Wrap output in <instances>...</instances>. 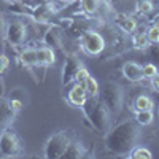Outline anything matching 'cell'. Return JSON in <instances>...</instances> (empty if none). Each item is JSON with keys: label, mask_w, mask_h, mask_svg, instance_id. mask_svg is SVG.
<instances>
[{"label": "cell", "mask_w": 159, "mask_h": 159, "mask_svg": "<svg viewBox=\"0 0 159 159\" xmlns=\"http://www.w3.org/2000/svg\"><path fill=\"white\" fill-rule=\"evenodd\" d=\"M142 126L135 119H126L108 129L105 134V150L116 156H127L142 139Z\"/></svg>", "instance_id": "6da1fadb"}, {"label": "cell", "mask_w": 159, "mask_h": 159, "mask_svg": "<svg viewBox=\"0 0 159 159\" xmlns=\"http://www.w3.org/2000/svg\"><path fill=\"white\" fill-rule=\"evenodd\" d=\"M81 110L92 129H96L99 134H107L108 129L111 127L113 116H111L110 110L107 108V105L100 100L99 96H96V97L88 96Z\"/></svg>", "instance_id": "7a4b0ae2"}, {"label": "cell", "mask_w": 159, "mask_h": 159, "mask_svg": "<svg viewBox=\"0 0 159 159\" xmlns=\"http://www.w3.org/2000/svg\"><path fill=\"white\" fill-rule=\"evenodd\" d=\"M100 100L107 105L111 116L116 118L123 110L124 105V89L123 86L116 81H107L102 88V92H99Z\"/></svg>", "instance_id": "3957f363"}, {"label": "cell", "mask_w": 159, "mask_h": 159, "mask_svg": "<svg viewBox=\"0 0 159 159\" xmlns=\"http://www.w3.org/2000/svg\"><path fill=\"white\" fill-rule=\"evenodd\" d=\"M78 43L86 54L89 56H99L105 51L107 48V42H105V37L96 30H86L78 37Z\"/></svg>", "instance_id": "277c9868"}, {"label": "cell", "mask_w": 159, "mask_h": 159, "mask_svg": "<svg viewBox=\"0 0 159 159\" xmlns=\"http://www.w3.org/2000/svg\"><path fill=\"white\" fill-rule=\"evenodd\" d=\"M22 140L10 127L0 134V157H16L22 153Z\"/></svg>", "instance_id": "5b68a950"}, {"label": "cell", "mask_w": 159, "mask_h": 159, "mask_svg": "<svg viewBox=\"0 0 159 159\" xmlns=\"http://www.w3.org/2000/svg\"><path fill=\"white\" fill-rule=\"evenodd\" d=\"M72 137L69 132H65V130H59L56 132V134H52L46 145H45V157L48 159H61L65 148H67V145L70 143Z\"/></svg>", "instance_id": "8992f818"}, {"label": "cell", "mask_w": 159, "mask_h": 159, "mask_svg": "<svg viewBox=\"0 0 159 159\" xmlns=\"http://www.w3.org/2000/svg\"><path fill=\"white\" fill-rule=\"evenodd\" d=\"M25 38H27V25L21 19H13L11 22L7 24V32H5V40L11 46H22Z\"/></svg>", "instance_id": "52a82bcc"}, {"label": "cell", "mask_w": 159, "mask_h": 159, "mask_svg": "<svg viewBox=\"0 0 159 159\" xmlns=\"http://www.w3.org/2000/svg\"><path fill=\"white\" fill-rule=\"evenodd\" d=\"M84 67L83 62L80 61L76 56L73 54H69L64 61V67H62V84L64 86H69L72 83H75V78H76V73L78 70Z\"/></svg>", "instance_id": "ba28073f"}, {"label": "cell", "mask_w": 159, "mask_h": 159, "mask_svg": "<svg viewBox=\"0 0 159 159\" xmlns=\"http://www.w3.org/2000/svg\"><path fill=\"white\" fill-rule=\"evenodd\" d=\"M56 11H57V8L54 7V3L45 2V3H42V5H37V7L32 8V11H30V18H32L35 22L46 24Z\"/></svg>", "instance_id": "9c48e42d"}, {"label": "cell", "mask_w": 159, "mask_h": 159, "mask_svg": "<svg viewBox=\"0 0 159 159\" xmlns=\"http://www.w3.org/2000/svg\"><path fill=\"white\" fill-rule=\"evenodd\" d=\"M86 99H88V92H86L84 86H83L81 83L75 81V83L72 84V88L69 89V92H67V100H69V103L73 105V107H80V108H81L83 103L86 102Z\"/></svg>", "instance_id": "30bf717a"}, {"label": "cell", "mask_w": 159, "mask_h": 159, "mask_svg": "<svg viewBox=\"0 0 159 159\" xmlns=\"http://www.w3.org/2000/svg\"><path fill=\"white\" fill-rule=\"evenodd\" d=\"M45 43L49 48H57V49H64V35H62V27L61 25H51V27L45 32Z\"/></svg>", "instance_id": "8fae6325"}, {"label": "cell", "mask_w": 159, "mask_h": 159, "mask_svg": "<svg viewBox=\"0 0 159 159\" xmlns=\"http://www.w3.org/2000/svg\"><path fill=\"white\" fill-rule=\"evenodd\" d=\"M16 111L10 107L8 100H0V134L10 127V124L15 121Z\"/></svg>", "instance_id": "7c38bea8"}, {"label": "cell", "mask_w": 159, "mask_h": 159, "mask_svg": "<svg viewBox=\"0 0 159 159\" xmlns=\"http://www.w3.org/2000/svg\"><path fill=\"white\" fill-rule=\"evenodd\" d=\"M83 156H86V147L80 140H73L72 139L61 159H80Z\"/></svg>", "instance_id": "4fadbf2b"}, {"label": "cell", "mask_w": 159, "mask_h": 159, "mask_svg": "<svg viewBox=\"0 0 159 159\" xmlns=\"http://www.w3.org/2000/svg\"><path fill=\"white\" fill-rule=\"evenodd\" d=\"M123 75H124L126 80H129V81H132V83H139L145 78L142 65H139L135 62H126L123 65Z\"/></svg>", "instance_id": "5bb4252c"}, {"label": "cell", "mask_w": 159, "mask_h": 159, "mask_svg": "<svg viewBox=\"0 0 159 159\" xmlns=\"http://www.w3.org/2000/svg\"><path fill=\"white\" fill-rule=\"evenodd\" d=\"M18 61L22 67L25 69H32L35 65H38V59H37V48H25L19 52Z\"/></svg>", "instance_id": "9a60e30c"}, {"label": "cell", "mask_w": 159, "mask_h": 159, "mask_svg": "<svg viewBox=\"0 0 159 159\" xmlns=\"http://www.w3.org/2000/svg\"><path fill=\"white\" fill-rule=\"evenodd\" d=\"M37 59H38V65H43V67H49V65L56 64V54L49 46L37 48Z\"/></svg>", "instance_id": "2e32d148"}, {"label": "cell", "mask_w": 159, "mask_h": 159, "mask_svg": "<svg viewBox=\"0 0 159 159\" xmlns=\"http://www.w3.org/2000/svg\"><path fill=\"white\" fill-rule=\"evenodd\" d=\"M118 25L127 34H134L137 30V21L130 16H119L118 18Z\"/></svg>", "instance_id": "e0dca14e"}, {"label": "cell", "mask_w": 159, "mask_h": 159, "mask_svg": "<svg viewBox=\"0 0 159 159\" xmlns=\"http://www.w3.org/2000/svg\"><path fill=\"white\" fill-rule=\"evenodd\" d=\"M127 156L132 159H153V153L147 147H140V145H135Z\"/></svg>", "instance_id": "ac0fdd59"}, {"label": "cell", "mask_w": 159, "mask_h": 159, "mask_svg": "<svg viewBox=\"0 0 159 159\" xmlns=\"http://www.w3.org/2000/svg\"><path fill=\"white\" fill-rule=\"evenodd\" d=\"M81 84L84 86V89H86V92H88V96H92V97L99 96V92H100V89H99V84H97V81H96V80L92 78L91 75H89L86 80H83V81H81Z\"/></svg>", "instance_id": "d6986e66"}, {"label": "cell", "mask_w": 159, "mask_h": 159, "mask_svg": "<svg viewBox=\"0 0 159 159\" xmlns=\"http://www.w3.org/2000/svg\"><path fill=\"white\" fill-rule=\"evenodd\" d=\"M135 121L140 124V126H150L153 121H154V115L151 110H140L137 111L135 115Z\"/></svg>", "instance_id": "ffe728a7"}, {"label": "cell", "mask_w": 159, "mask_h": 159, "mask_svg": "<svg viewBox=\"0 0 159 159\" xmlns=\"http://www.w3.org/2000/svg\"><path fill=\"white\" fill-rule=\"evenodd\" d=\"M134 105H135V110L137 111H140V110H153L154 102H153V99L150 96H139L135 99V103Z\"/></svg>", "instance_id": "44dd1931"}, {"label": "cell", "mask_w": 159, "mask_h": 159, "mask_svg": "<svg viewBox=\"0 0 159 159\" xmlns=\"http://www.w3.org/2000/svg\"><path fill=\"white\" fill-rule=\"evenodd\" d=\"M100 2L102 0H81V5H83V10L88 15H94V13L100 8Z\"/></svg>", "instance_id": "7402d4cb"}, {"label": "cell", "mask_w": 159, "mask_h": 159, "mask_svg": "<svg viewBox=\"0 0 159 159\" xmlns=\"http://www.w3.org/2000/svg\"><path fill=\"white\" fill-rule=\"evenodd\" d=\"M154 10L153 2L151 0H137V11L142 13V15H150V13Z\"/></svg>", "instance_id": "603a6c76"}, {"label": "cell", "mask_w": 159, "mask_h": 159, "mask_svg": "<svg viewBox=\"0 0 159 159\" xmlns=\"http://www.w3.org/2000/svg\"><path fill=\"white\" fill-rule=\"evenodd\" d=\"M147 51H148V56L151 57L153 64L159 65V43H150L147 46Z\"/></svg>", "instance_id": "cb8c5ba5"}, {"label": "cell", "mask_w": 159, "mask_h": 159, "mask_svg": "<svg viewBox=\"0 0 159 159\" xmlns=\"http://www.w3.org/2000/svg\"><path fill=\"white\" fill-rule=\"evenodd\" d=\"M150 45V40H148V35L147 34H137L134 35V46L135 48H147Z\"/></svg>", "instance_id": "d4e9b609"}, {"label": "cell", "mask_w": 159, "mask_h": 159, "mask_svg": "<svg viewBox=\"0 0 159 159\" xmlns=\"http://www.w3.org/2000/svg\"><path fill=\"white\" fill-rule=\"evenodd\" d=\"M142 70H143V76L145 78H153L159 70H157V65L153 64V62H148V64H145L142 65Z\"/></svg>", "instance_id": "484cf974"}, {"label": "cell", "mask_w": 159, "mask_h": 159, "mask_svg": "<svg viewBox=\"0 0 159 159\" xmlns=\"http://www.w3.org/2000/svg\"><path fill=\"white\" fill-rule=\"evenodd\" d=\"M147 35H148L150 43H159V24L151 25V27L148 29V32H147Z\"/></svg>", "instance_id": "4316f807"}, {"label": "cell", "mask_w": 159, "mask_h": 159, "mask_svg": "<svg viewBox=\"0 0 159 159\" xmlns=\"http://www.w3.org/2000/svg\"><path fill=\"white\" fill-rule=\"evenodd\" d=\"M8 65H10V59L3 54V52H0V75L8 69Z\"/></svg>", "instance_id": "83f0119b"}, {"label": "cell", "mask_w": 159, "mask_h": 159, "mask_svg": "<svg viewBox=\"0 0 159 159\" xmlns=\"http://www.w3.org/2000/svg\"><path fill=\"white\" fill-rule=\"evenodd\" d=\"M5 32H7V21H5V15L0 13V40L5 38Z\"/></svg>", "instance_id": "f1b7e54d"}, {"label": "cell", "mask_w": 159, "mask_h": 159, "mask_svg": "<svg viewBox=\"0 0 159 159\" xmlns=\"http://www.w3.org/2000/svg\"><path fill=\"white\" fill-rule=\"evenodd\" d=\"M151 83H153L154 89H156V91H159V72H157V73H156V75L151 78Z\"/></svg>", "instance_id": "f546056e"}, {"label": "cell", "mask_w": 159, "mask_h": 159, "mask_svg": "<svg viewBox=\"0 0 159 159\" xmlns=\"http://www.w3.org/2000/svg\"><path fill=\"white\" fill-rule=\"evenodd\" d=\"M61 2H64V3H69V2H73V0H61Z\"/></svg>", "instance_id": "4dcf8cb0"}, {"label": "cell", "mask_w": 159, "mask_h": 159, "mask_svg": "<svg viewBox=\"0 0 159 159\" xmlns=\"http://www.w3.org/2000/svg\"><path fill=\"white\" fill-rule=\"evenodd\" d=\"M7 2H10V3H15V2H18V0H7Z\"/></svg>", "instance_id": "1f68e13d"}, {"label": "cell", "mask_w": 159, "mask_h": 159, "mask_svg": "<svg viewBox=\"0 0 159 159\" xmlns=\"http://www.w3.org/2000/svg\"><path fill=\"white\" fill-rule=\"evenodd\" d=\"M157 118H159V108H157Z\"/></svg>", "instance_id": "d6a6232c"}, {"label": "cell", "mask_w": 159, "mask_h": 159, "mask_svg": "<svg viewBox=\"0 0 159 159\" xmlns=\"http://www.w3.org/2000/svg\"><path fill=\"white\" fill-rule=\"evenodd\" d=\"M113 2H119V0H113Z\"/></svg>", "instance_id": "836d02e7"}]
</instances>
